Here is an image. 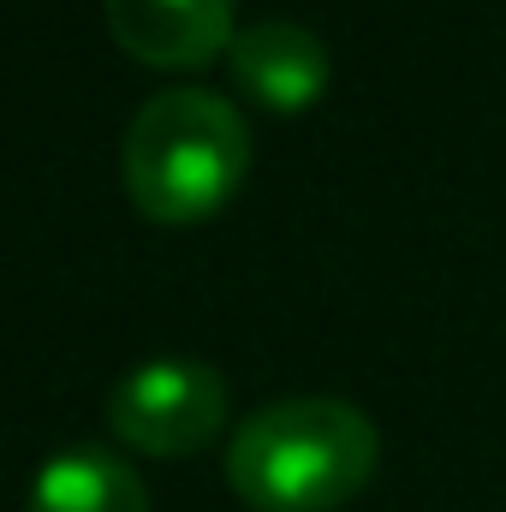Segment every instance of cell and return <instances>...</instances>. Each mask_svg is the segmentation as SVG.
Segmentation results:
<instances>
[{"label":"cell","mask_w":506,"mask_h":512,"mask_svg":"<svg viewBox=\"0 0 506 512\" xmlns=\"http://www.w3.org/2000/svg\"><path fill=\"white\" fill-rule=\"evenodd\" d=\"M381 459L376 423L334 393H292L251 411L227 447V483L256 512L346 507Z\"/></svg>","instance_id":"6da1fadb"},{"label":"cell","mask_w":506,"mask_h":512,"mask_svg":"<svg viewBox=\"0 0 506 512\" xmlns=\"http://www.w3.org/2000/svg\"><path fill=\"white\" fill-rule=\"evenodd\" d=\"M131 203L161 227H191L221 215L251 179V126L245 114L197 84L149 96L120 143Z\"/></svg>","instance_id":"7a4b0ae2"},{"label":"cell","mask_w":506,"mask_h":512,"mask_svg":"<svg viewBox=\"0 0 506 512\" xmlns=\"http://www.w3.org/2000/svg\"><path fill=\"white\" fill-rule=\"evenodd\" d=\"M108 423L120 447L185 459L227 429V376L197 358H149L108 393Z\"/></svg>","instance_id":"3957f363"},{"label":"cell","mask_w":506,"mask_h":512,"mask_svg":"<svg viewBox=\"0 0 506 512\" xmlns=\"http://www.w3.org/2000/svg\"><path fill=\"white\" fill-rule=\"evenodd\" d=\"M227 72H233V84L251 96L256 108H268V114H304L310 102H322V90L334 78V60H328V42L310 24L256 18L245 30H233Z\"/></svg>","instance_id":"277c9868"},{"label":"cell","mask_w":506,"mask_h":512,"mask_svg":"<svg viewBox=\"0 0 506 512\" xmlns=\"http://www.w3.org/2000/svg\"><path fill=\"white\" fill-rule=\"evenodd\" d=\"M108 30L131 60L191 72L233 42V0H102Z\"/></svg>","instance_id":"5b68a950"},{"label":"cell","mask_w":506,"mask_h":512,"mask_svg":"<svg viewBox=\"0 0 506 512\" xmlns=\"http://www.w3.org/2000/svg\"><path fill=\"white\" fill-rule=\"evenodd\" d=\"M30 512H149V489L114 447L78 441L36 471Z\"/></svg>","instance_id":"8992f818"}]
</instances>
